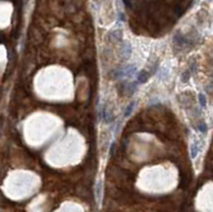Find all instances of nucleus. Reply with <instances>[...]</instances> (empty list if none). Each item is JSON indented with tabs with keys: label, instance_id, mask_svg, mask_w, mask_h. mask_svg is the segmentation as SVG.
Instances as JSON below:
<instances>
[{
	"label": "nucleus",
	"instance_id": "obj_4",
	"mask_svg": "<svg viewBox=\"0 0 213 212\" xmlns=\"http://www.w3.org/2000/svg\"><path fill=\"white\" fill-rule=\"evenodd\" d=\"M199 102L202 107H206L207 100H206V96H205L204 94H199Z\"/></svg>",
	"mask_w": 213,
	"mask_h": 212
},
{
	"label": "nucleus",
	"instance_id": "obj_2",
	"mask_svg": "<svg viewBox=\"0 0 213 212\" xmlns=\"http://www.w3.org/2000/svg\"><path fill=\"white\" fill-rule=\"evenodd\" d=\"M134 104H135V102H131V104L127 107V109H126V111H125V114H124V115L126 116V117H127V116H129V115L131 114V112H132Z\"/></svg>",
	"mask_w": 213,
	"mask_h": 212
},
{
	"label": "nucleus",
	"instance_id": "obj_1",
	"mask_svg": "<svg viewBox=\"0 0 213 212\" xmlns=\"http://www.w3.org/2000/svg\"><path fill=\"white\" fill-rule=\"evenodd\" d=\"M148 79H149V74H147L146 72H141L137 75V81L141 82V83L146 82Z\"/></svg>",
	"mask_w": 213,
	"mask_h": 212
},
{
	"label": "nucleus",
	"instance_id": "obj_3",
	"mask_svg": "<svg viewBox=\"0 0 213 212\" xmlns=\"http://www.w3.org/2000/svg\"><path fill=\"white\" fill-rule=\"evenodd\" d=\"M191 149H192V153H191V156H192V158H195V157L197 156V153H198V147H197V144H193V145H192V147H191Z\"/></svg>",
	"mask_w": 213,
	"mask_h": 212
},
{
	"label": "nucleus",
	"instance_id": "obj_5",
	"mask_svg": "<svg viewBox=\"0 0 213 212\" xmlns=\"http://www.w3.org/2000/svg\"><path fill=\"white\" fill-rule=\"evenodd\" d=\"M199 130L202 131V132L206 133L207 131H208V127H207L206 124H202V125H199Z\"/></svg>",
	"mask_w": 213,
	"mask_h": 212
}]
</instances>
